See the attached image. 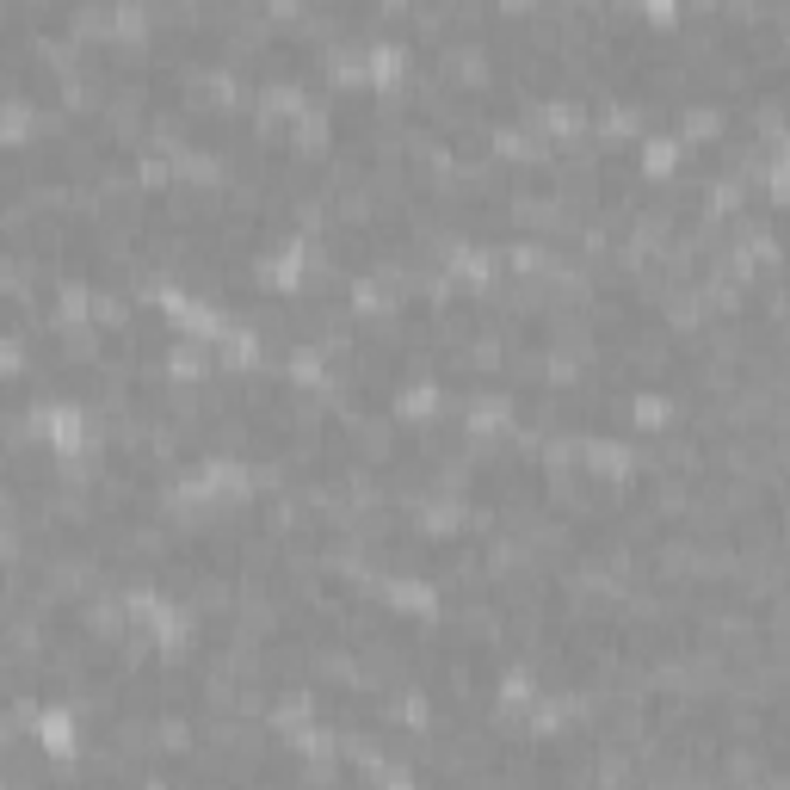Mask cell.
<instances>
[{"mask_svg":"<svg viewBox=\"0 0 790 790\" xmlns=\"http://www.w3.org/2000/svg\"><path fill=\"white\" fill-rule=\"evenodd\" d=\"M38 741H44L50 753H75V723H68L62 704H56V710H38Z\"/></svg>","mask_w":790,"mask_h":790,"instance_id":"cell-1","label":"cell"},{"mask_svg":"<svg viewBox=\"0 0 790 790\" xmlns=\"http://www.w3.org/2000/svg\"><path fill=\"white\" fill-rule=\"evenodd\" d=\"M395 414H408V420L439 414V389H433V383H414V389H402V402H395Z\"/></svg>","mask_w":790,"mask_h":790,"instance_id":"cell-2","label":"cell"},{"mask_svg":"<svg viewBox=\"0 0 790 790\" xmlns=\"http://www.w3.org/2000/svg\"><path fill=\"white\" fill-rule=\"evenodd\" d=\"M642 167H649V173H673L679 167V142L673 136H649V142H642Z\"/></svg>","mask_w":790,"mask_h":790,"instance_id":"cell-3","label":"cell"},{"mask_svg":"<svg viewBox=\"0 0 790 790\" xmlns=\"http://www.w3.org/2000/svg\"><path fill=\"white\" fill-rule=\"evenodd\" d=\"M630 414H636V420H642V426H661V420H667V414H673V408H667V402H661V395H655V389H649V395H636V402H630Z\"/></svg>","mask_w":790,"mask_h":790,"instance_id":"cell-4","label":"cell"}]
</instances>
